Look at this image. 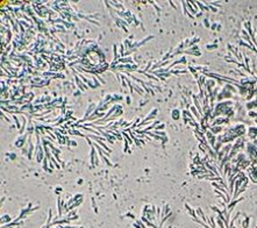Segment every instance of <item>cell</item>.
<instances>
[{
	"label": "cell",
	"instance_id": "cell-1",
	"mask_svg": "<svg viewBox=\"0 0 257 228\" xmlns=\"http://www.w3.org/2000/svg\"><path fill=\"white\" fill-rule=\"evenodd\" d=\"M249 221H250V218L246 217V219H244V221H243V228H248V227H249Z\"/></svg>",
	"mask_w": 257,
	"mask_h": 228
},
{
	"label": "cell",
	"instance_id": "cell-2",
	"mask_svg": "<svg viewBox=\"0 0 257 228\" xmlns=\"http://www.w3.org/2000/svg\"><path fill=\"white\" fill-rule=\"evenodd\" d=\"M172 118L173 119H178V118H179V111H178V110L173 111V112H172Z\"/></svg>",
	"mask_w": 257,
	"mask_h": 228
},
{
	"label": "cell",
	"instance_id": "cell-3",
	"mask_svg": "<svg viewBox=\"0 0 257 228\" xmlns=\"http://www.w3.org/2000/svg\"><path fill=\"white\" fill-rule=\"evenodd\" d=\"M221 127H213V128H211V132L212 133H219V132H221Z\"/></svg>",
	"mask_w": 257,
	"mask_h": 228
},
{
	"label": "cell",
	"instance_id": "cell-4",
	"mask_svg": "<svg viewBox=\"0 0 257 228\" xmlns=\"http://www.w3.org/2000/svg\"><path fill=\"white\" fill-rule=\"evenodd\" d=\"M161 128H164V125H161V126H159V127H157L156 129H161Z\"/></svg>",
	"mask_w": 257,
	"mask_h": 228
}]
</instances>
